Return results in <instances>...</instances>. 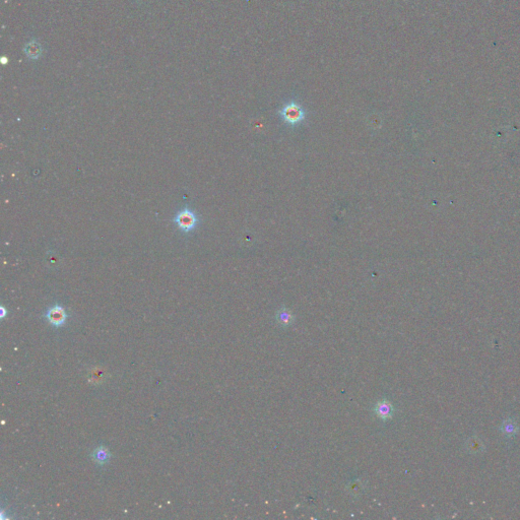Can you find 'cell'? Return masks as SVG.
Returning <instances> with one entry per match:
<instances>
[{
	"mask_svg": "<svg viewBox=\"0 0 520 520\" xmlns=\"http://www.w3.org/2000/svg\"><path fill=\"white\" fill-rule=\"evenodd\" d=\"M67 317H69V314L66 310L58 304L49 308L45 313V318L54 327L62 326L66 322Z\"/></svg>",
	"mask_w": 520,
	"mask_h": 520,
	"instance_id": "277c9868",
	"label": "cell"
},
{
	"mask_svg": "<svg viewBox=\"0 0 520 520\" xmlns=\"http://www.w3.org/2000/svg\"><path fill=\"white\" fill-rule=\"evenodd\" d=\"M1 311H2V314H1V317L3 318V317H4V316H5V309H4L3 307H2V308H1Z\"/></svg>",
	"mask_w": 520,
	"mask_h": 520,
	"instance_id": "9c48e42d",
	"label": "cell"
},
{
	"mask_svg": "<svg viewBox=\"0 0 520 520\" xmlns=\"http://www.w3.org/2000/svg\"><path fill=\"white\" fill-rule=\"evenodd\" d=\"M372 411L374 415L376 416V418L382 422H387L391 420L395 414L394 405L387 398H383V399L378 400L374 404Z\"/></svg>",
	"mask_w": 520,
	"mask_h": 520,
	"instance_id": "7a4b0ae2",
	"label": "cell"
},
{
	"mask_svg": "<svg viewBox=\"0 0 520 520\" xmlns=\"http://www.w3.org/2000/svg\"><path fill=\"white\" fill-rule=\"evenodd\" d=\"M92 458L97 464L105 465L109 462L111 458V452L107 447L99 446L93 451Z\"/></svg>",
	"mask_w": 520,
	"mask_h": 520,
	"instance_id": "52a82bcc",
	"label": "cell"
},
{
	"mask_svg": "<svg viewBox=\"0 0 520 520\" xmlns=\"http://www.w3.org/2000/svg\"><path fill=\"white\" fill-rule=\"evenodd\" d=\"M106 373L105 371L99 369V368H95L92 372H90V377H89V380L92 381L93 383H101L102 381H104L106 379Z\"/></svg>",
	"mask_w": 520,
	"mask_h": 520,
	"instance_id": "ba28073f",
	"label": "cell"
},
{
	"mask_svg": "<svg viewBox=\"0 0 520 520\" xmlns=\"http://www.w3.org/2000/svg\"><path fill=\"white\" fill-rule=\"evenodd\" d=\"M173 223L177 225V228L184 234L192 232L199 223V218L195 212L189 208H184L176 213Z\"/></svg>",
	"mask_w": 520,
	"mask_h": 520,
	"instance_id": "6da1fadb",
	"label": "cell"
},
{
	"mask_svg": "<svg viewBox=\"0 0 520 520\" xmlns=\"http://www.w3.org/2000/svg\"><path fill=\"white\" fill-rule=\"evenodd\" d=\"M281 115L288 123L297 124L304 119L305 113L302 107L297 103H290L282 109Z\"/></svg>",
	"mask_w": 520,
	"mask_h": 520,
	"instance_id": "3957f363",
	"label": "cell"
},
{
	"mask_svg": "<svg viewBox=\"0 0 520 520\" xmlns=\"http://www.w3.org/2000/svg\"><path fill=\"white\" fill-rule=\"evenodd\" d=\"M276 321L281 327H290L295 322V316L288 308H282L276 314Z\"/></svg>",
	"mask_w": 520,
	"mask_h": 520,
	"instance_id": "5b68a950",
	"label": "cell"
},
{
	"mask_svg": "<svg viewBox=\"0 0 520 520\" xmlns=\"http://www.w3.org/2000/svg\"><path fill=\"white\" fill-rule=\"evenodd\" d=\"M24 52L28 56L29 59L37 60L42 56V53H43L42 45L38 41L32 40L25 45Z\"/></svg>",
	"mask_w": 520,
	"mask_h": 520,
	"instance_id": "8992f818",
	"label": "cell"
}]
</instances>
